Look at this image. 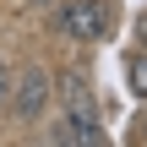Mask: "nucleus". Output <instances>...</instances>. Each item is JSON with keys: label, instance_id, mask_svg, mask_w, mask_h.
<instances>
[{"label": "nucleus", "instance_id": "1", "mask_svg": "<svg viewBox=\"0 0 147 147\" xmlns=\"http://www.w3.org/2000/svg\"><path fill=\"white\" fill-rule=\"evenodd\" d=\"M55 98H60V115L49 125V142L60 147H104V109H98V93H93V76L87 71H65L55 76Z\"/></svg>", "mask_w": 147, "mask_h": 147}, {"label": "nucleus", "instance_id": "2", "mask_svg": "<svg viewBox=\"0 0 147 147\" xmlns=\"http://www.w3.org/2000/svg\"><path fill=\"white\" fill-rule=\"evenodd\" d=\"M49 11H55L49 16L55 33L71 38V44H98L109 33V22H115V0H55Z\"/></svg>", "mask_w": 147, "mask_h": 147}, {"label": "nucleus", "instance_id": "3", "mask_svg": "<svg viewBox=\"0 0 147 147\" xmlns=\"http://www.w3.org/2000/svg\"><path fill=\"white\" fill-rule=\"evenodd\" d=\"M49 104H55V76H49L44 65H27L22 76H11V93H5V109H11V120H22V125H38V120L49 115Z\"/></svg>", "mask_w": 147, "mask_h": 147}, {"label": "nucleus", "instance_id": "4", "mask_svg": "<svg viewBox=\"0 0 147 147\" xmlns=\"http://www.w3.org/2000/svg\"><path fill=\"white\" fill-rule=\"evenodd\" d=\"M125 87H131V98L147 104V49H136V55L125 60Z\"/></svg>", "mask_w": 147, "mask_h": 147}, {"label": "nucleus", "instance_id": "5", "mask_svg": "<svg viewBox=\"0 0 147 147\" xmlns=\"http://www.w3.org/2000/svg\"><path fill=\"white\" fill-rule=\"evenodd\" d=\"M5 93H11V65H5V55H0V109H5Z\"/></svg>", "mask_w": 147, "mask_h": 147}, {"label": "nucleus", "instance_id": "6", "mask_svg": "<svg viewBox=\"0 0 147 147\" xmlns=\"http://www.w3.org/2000/svg\"><path fill=\"white\" fill-rule=\"evenodd\" d=\"M136 44H142V49H147V11H142V16H136Z\"/></svg>", "mask_w": 147, "mask_h": 147}, {"label": "nucleus", "instance_id": "7", "mask_svg": "<svg viewBox=\"0 0 147 147\" xmlns=\"http://www.w3.org/2000/svg\"><path fill=\"white\" fill-rule=\"evenodd\" d=\"M136 142H147V115H142V125H136Z\"/></svg>", "mask_w": 147, "mask_h": 147}, {"label": "nucleus", "instance_id": "8", "mask_svg": "<svg viewBox=\"0 0 147 147\" xmlns=\"http://www.w3.org/2000/svg\"><path fill=\"white\" fill-rule=\"evenodd\" d=\"M27 5H55V0H27Z\"/></svg>", "mask_w": 147, "mask_h": 147}]
</instances>
